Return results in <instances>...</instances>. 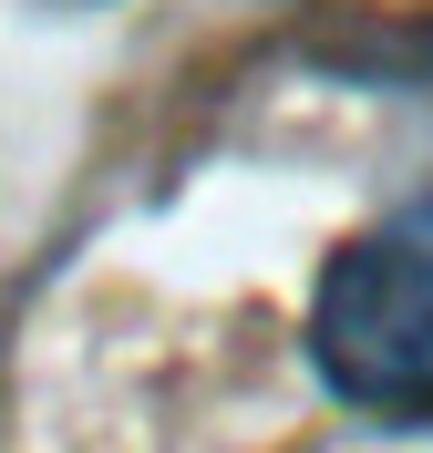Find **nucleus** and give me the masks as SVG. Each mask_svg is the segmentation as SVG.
I'll list each match as a JSON object with an SVG mask.
<instances>
[{
  "label": "nucleus",
  "instance_id": "nucleus-1",
  "mask_svg": "<svg viewBox=\"0 0 433 453\" xmlns=\"http://www.w3.org/2000/svg\"><path fill=\"white\" fill-rule=\"evenodd\" d=\"M310 361L361 412L433 423V196L392 206L320 268Z\"/></svg>",
  "mask_w": 433,
  "mask_h": 453
}]
</instances>
